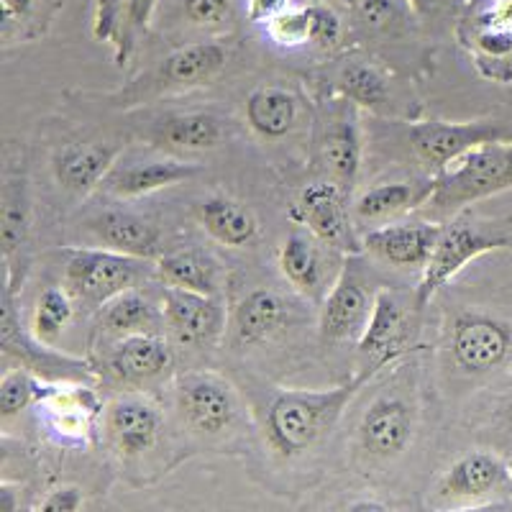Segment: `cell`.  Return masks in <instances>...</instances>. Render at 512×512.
<instances>
[{"label":"cell","instance_id":"9a60e30c","mask_svg":"<svg viewBox=\"0 0 512 512\" xmlns=\"http://www.w3.org/2000/svg\"><path fill=\"white\" fill-rule=\"evenodd\" d=\"M39 405H44L54 438L75 448H88L98 415H103V402L88 384H47V392Z\"/></svg>","mask_w":512,"mask_h":512},{"label":"cell","instance_id":"d4e9b609","mask_svg":"<svg viewBox=\"0 0 512 512\" xmlns=\"http://www.w3.org/2000/svg\"><path fill=\"white\" fill-rule=\"evenodd\" d=\"M318 236L305 231H292L282 244L280 262L282 274L300 295L310 297L313 303H323L326 290V254L318 246Z\"/></svg>","mask_w":512,"mask_h":512},{"label":"cell","instance_id":"44dd1931","mask_svg":"<svg viewBox=\"0 0 512 512\" xmlns=\"http://www.w3.org/2000/svg\"><path fill=\"white\" fill-rule=\"evenodd\" d=\"M175 364V354L162 336L154 333H136V336L118 338L108 356V367L118 379L128 384L152 382L164 377Z\"/></svg>","mask_w":512,"mask_h":512},{"label":"cell","instance_id":"603a6c76","mask_svg":"<svg viewBox=\"0 0 512 512\" xmlns=\"http://www.w3.org/2000/svg\"><path fill=\"white\" fill-rule=\"evenodd\" d=\"M200 164L187 162V159L177 157H159V159H144V162H131L123 169L113 172L108 177V190L123 200L144 198L152 192L167 190L180 182L192 180L200 172Z\"/></svg>","mask_w":512,"mask_h":512},{"label":"cell","instance_id":"d590c367","mask_svg":"<svg viewBox=\"0 0 512 512\" xmlns=\"http://www.w3.org/2000/svg\"><path fill=\"white\" fill-rule=\"evenodd\" d=\"M47 384L36 379L29 369H8L0 382V418L11 420L31 405H39Z\"/></svg>","mask_w":512,"mask_h":512},{"label":"cell","instance_id":"8d00e7d4","mask_svg":"<svg viewBox=\"0 0 512 512\" xmlns=\"http://www.w3.org/2000/svg\"><path fill=\"white\" fill-rule=\"evenodd\" d=\"M177 11L195 29L221 31L233 21L236 0H177Z\"/></svg>","mask_w":512,"mask_h":512},{"label":"cell","instance_id":"8992f818","mask_svg":"<svg viewBox=\"0 0 512 512\" xmlns=\"http://www.w3.org/2000/svg\"><path fill=\"white\" fill-rule=\"evenodd\" d=\"M157 272L152 262L111 249H72L64 262L67 290L90 305L111 303L121 292L134 290L146 274Z\"/></svg>","mask_w":512,"mask_h":512},{"label":"cell","instance_id":"6da1fadb","mask_svg":"<svg viewBox=\"0 0 512 512\" xmlns=\"http://www.w3.org/2000/svg\"><path fill=\"white\" fill-rule=\"evenodd\" d=\"M390 359L372 361L331 390H277L264 405L262 441L282 469L303 464L326 446L361 387Z\"/></svg>","mask_w":512,"mask_h":512},{"label":"cell","instance_id":"ba28073f","mask_svg":"<svg viewBox=\"0 0 512 512\" xmlns=\"http://www.w3.org/2000/svg\"><path fill=\"white\" fill-rule=\"evenodd\" d=\"M492 141H512V123L479 118L466 123L423 121L408 126L410 149L433 175L456 162L461 154L472 152L474 146L492 144Z\"/></svg>","mask_w":512,"mask_h":512},{"label":"cell","instance_id":"8fae6325","mask_svg":"<svg viewBox=\"0 0 512 512\" xmlns=\"http://www.w3.org/2000/svg\"><path fill=\"white\" fill-rule=\"evenodd\" d=\"M356 259L359 254L344 264L326 300L320 303V338L326 344H341V341L359 344L361 333L367 328L377 292H369V287L364 285V269Z\"/></svg>","mask_w":512,"mask_h":512},{"label":"cell","instance_id":"7c38bea8","mask_svg":"<svg viewBox=\"0 0 512 512\" xmlns=\"http://www.w3.org/2000/svg\"><path fill=\"white\" fill-rule=\"evenodd\" d=\"M344 192L346 190H341L331 180L313 182L303 190L297 205L292 208V216L326 246L356 256L364 251V246L356 239Z\"/></svg>","mask_w":512,"mask_h":512},{"label":"cell","instance_id":"30bf717a","mask_svg":"<svg viewBox=\"0 0 512 512\" xmlns=\"http://www.w3.org/2000/svg\"><path fill=\"white\" fill-rule=\"evenodd\" d=\"M315 159L341 190H351L361 169V128L356 105L331 100L315 123Z\"/></svg>","mask_w":512,"mask_h":512},{"label":"cell","instance_id":"277c9868","mask_svg":"<svg viewBox=\"0 0 512 512\" xmlns=\"http://www.w3.org/2000/svg\"><path fill=\"white\" fill-rule=\"evenodd\" d=\"M512 497V466L492 451H466L438 474L425 495L428 512L507 502Z\"/></svg>","mask_w":512,"mask_h":512},{"label":"cell","instance_id":"f35d334b","mask_svg":"<svg viewBox=\"0 0 512 512\" xmlns=\"http://www.w3.org/2000/svg\"><path fill=\"white\" fill-rule=\"evenodd\" d=\"M310 18V44L318 49H336L344 39V24L341 16L328 3H308Z\"/></svg>","mask_w":512,"mask_h":512},{"label":"cell","instance_id":"4316f807","mask_svg":"<svg viewBox=\"0 0 512 512\" xmlns=\"http://www.w3.org/2000/svg\"><path fill=\"white\" fill-rule=\"evenodd\" d=\"M405 338V308L400 297L392 290L382 287L374 295L372 313H369L367 328L359 338V351L372 361L397 359L400 356V341Z\"/></svg>","mask_w":512,"mask_h":512},{"label":"cell","instance_id":"5bb4252c","mask_svg":"<svg viewBox=\"0 0 512 512\" xmlns=\"http://www.w3.org/2000/svg\"><path fill=\"white\" fill-rule=\"evenodd\" d=\"M159 0H95L93 36L113 47V62L128 67L149 34Z\"/></svg>","mask_w":512,"mask_h":512},{"label":"cell","instance_id":"484cf974","mask_svg":"<svg viewBox=\"0 0 512 512\" xmlns=\"http://www.w3.org/2000/svg\"><path fill=\"white\" fill-rule=\"evenodd\" d=\"M198 223L210 239L226 249H244L259 236L254 210L228 195H210L198 208Z\"/></svg>","mask_w":512,"mask_h":512},{"label":"cell","instance_id":"b9f144b4","mask_svg":"<svg viewBox=\"0 0 512 512\" xmlns=\"http://www.w3.org/2000/svg\"><path fill=\"white\" fill-rule=\"evenodd\" d=\"M290 6V0H246V18L251 24L267 26L272 18L285 13Z\"/></svg>","mask_w":512,"mask_h":512},{"label":"cell","instance_id":"ac0fdd59","mask_svg":"<svg viewBox=\"0 0 512 512\" xmlns=\"http://www.w3.org/2000/svg\"><path fill=\"white\" fill-rule=\"evenodd\" d=\"M90 231L103 249L136 256L146 262H157L162 251V228L152 218L134 210L111 208L103 210L90 221Z\"/></svg>","mask_w":512,"mask_h":512},{"label":"cell","instance_id":"ee69618b","mask_svg":"<svg viewBox=\"0 0 512 512\" xmlns=\"http://www.w3.org/2000/svg\"><path fill=\"white\" fill-rule=\"evenodd\" d=\"M341 3H346V6H354L356 0H341Z\"/></svg>","mask_w":512,"mask_h":512},{"label":"cell","instance_id":"7a4b0ae2","mask_svg":"<svg viewBox=\"0 0 512 512\" xmlns=\"http://www.w3.org/2000/svg\"><path fill=\"white\" fill-rule=\"evenodd\" d=\"M512 190V141L474 146L433 175V192L415 213L423 221L446 223L461 210L497 192Z\"/></svg>","mask_w":512,"mask_h":512},{"label":"cell","instance_id":"f546056e","mask_svg":"<svg viewBox=\"0 0 512 512\" xmlns=\"http://www.w3.org/2000/svg\"><path fill=\"white\" fill-rule=\"evenodd\" d=\"M244 111L251 131L267 141L285 139L297 121L295 95L274 85L251 90Z\"/></svg>","mask_w":512,"mask_h":512},{"label":"cell","instance_id":"3957f363","mask_svg":"<svg viewBox=\"0 0 512 512\" xmlns=\"http://www.w3.org/2000/svg\"><path fill=\"white\" fill-rule=\"evenodd\" d=\"M492 251H512V216L482 218L474 216L469 208L461 210L459 216L443 223L431 262L425 264L415 290V305H428V300L446 282L454 280L466 264Z\"/></svg>","mask_w":512,"mask_h":512},{"label":"cell","instance_id":"5b68a950","mask_svg":"<svg viewBox=\"0 0 512 512\" xmlns=\"http://www.w3.org/2000/svg\"><path fill=\"white\" fill-rule=\"evenodd\" d=\"M103 431L105 443L128 479L136 484L152 482L154 472L149 469V461L164 433V420L157 405L139 395L116 397L103 410Z\"/></svg>","mask_w":512,"mask_h":512},{"label":"cell","instance_id":"836d02e7","mask_svg":"<svg viewBox=\"0 0 512 512\" xmlns=\"http://www.w3.org/2000/svg\"><path fill=\"white\" fill-rule=\"evenodd\" d=\"M75 305H72V292L62 287H47L36 300L34 318H31V331L34 341L41 346H54L62 338V333L70 326Z\"/></svg>","mask_w":512,"mask_h":512},{"label":"cell","instance_id":"9c48e42d","mask_svg":"<svg viewBox=\"0 0 512 512\" xmlns=\"http://www.w3.org/2000/svg\"><path fill=\"white\" fill-rule=\"evenodd\" d=\"M415 433L418 418L408 400L397 395L377 397L356 428L361 461L369 466H392L413 448Z\"/></svg>","mask_w":512,"mask_h":512},{"label":"cell","instance_id":"ffe728a7","mask_svg":"<svg viewBox=\"0 0 512 512\" xmlns=\"http://www.w3.org/2000/svg\"><path fill=\"white\" fill-rule=\"evenodd\" d=\"M290 320V303L280 292L254 290L236 305L231 315V344L251 349L280 333Z\"/></svg>","mask_w":512,"mask_h":512},{"label":"cell","instance_id":"d6986e66","mask_svg":"<svg viewBox=\"0 0 512 512\" xmlns=\"http://www.w3.org/2000/svg\"><path fill=\"white\" fill-rule=\"evenodd\" d=\"M231 59V49L223 41L208 39L185 44V47L169 52L167 59L159 64L154 82L157 88H192L203 82L216 80L223 72V67Z\"/></svg>","mask_w":512,"mask_h":512},{"label":"cell","instance_id":"4dcf8cb0","mask_svg":"<svg viewBox=\"0 0 512 512\" xmlns=\"http://www.w3.org/2000/svg\"><path fill=\"white\" fill-rule=\"evenodd\" d=\"M154 269L167 287L216 297V267L208 254H200L195 249L167 251L154 262Z\"/></svg>","mask_w":512,"mask_h":512},{"label":"cell","instance_id":"7402d4cb","mask_svg":"<svg viewBox=\"0 0 512 512\" xmlns=\"http://www.w3.org/2000/svg\"><path fill=\"white\" fill-rule=\"evenodd\" d=\"M118 159V146L113 144H90V141H77V144L62 146L54 154V177L67 192L85 195L95 190L113 172V164Z\"/></svg>","mask_w":512,"mask_h":512},{"label":"cell","instance_id":"e575fe53","mask_svg":"<svg viewBox=\"0 0 512 512\" xmlns=\"http://www.w3.org/2000/svg\"><path fill=\"white\" fill-rule=\"evenodd\" d=\"M29 241V200L24 185L3 187V210H0V244L8 269H13L16 254Z\"/></svg>","mask_w":512,"mask_h":512},{"label":"cell","instance_id":"f6af8a7d","mask_svg":"<svg viewBox=\"0 0 512 512\" xmlns=\"http://www.w3.org/2000/svg\"><path fill=\"white\" fill-rule=\"evenodd\" d=\"M510 466H512V461H510Z\"/></svg>","mask_w":512,"mask_h":512},{"label":"cell","instance_id":"4fadbf2b","mask_svg":"<svg viewBox=\"0 0 512 512\" xmlns=\"http://www.w3.org/2000/svg\"><path fill=\"white\" fill-rule=\"evenodd\" d=\"M443 223L415 218L408 223H387L372 228L361 239L364 254L395 269H425L438 244Z\"/></svg>","mask_w":512,"mask_h":512},{"label":"cell","instance_id":"e0dca14e","mask_svg":"<svg viewBox=\"0 0 512 512\" xmlns=\"http://www.w3.org/2000/svg\"><path fill=\"white\" fill-rule=\"evenodd\" d=\"M162 315L177 341L190 346H203L216 341L223 333V326H226L223 308L218 305L216 297L177 290V287H164Z\"/></svg>","mask_w":512,"mask_h":512},{"label":"cell","instance_id":"ab89813d","mask_svg":"<svg viewBox=\"0 0 512 512\" xmlns=\"http://www.w3.org/2000/svg\"><path fill=\"white\" fill-rule=\"evenodd\" d=\"M310 512H405L395 500L382 497L377 492H351L331 502H323Z\"/></svg>","mask_w":512,"mask_h":512},{"label":"cell","instance_id":"f1b7e54d","mask_svg":"<svg viewBox=\"0 0 512 512\" xmlns=\"http://www.w3.org/2000/svg\"><path fill=\"white\" fill-rule=\"evenodd\" d=\"M336 90L341 98L351 100L356 108L384 116L392 105V90L387 72L367 59H349L341 64L336 77Z\"/></svg>","mask_w":512,"mask_h":512},{"label":"cell","instance_id":"60d3db41","mask_svg":"<svg viewBox=\"0 0 512 512\" xmlns=\"http://www.w3.org/2000/svg\"><path fill=\"white\" fill-rule=\"evenodd\" d=\"M410 6V11L420 18V21H441V18L451 16V13L459 11L461 6H466V0H405Z\"/></svg>","mask_w":512,"mask_h":512},{"label":"cell","instance_id":"d6a6232c","mask_svg":"<svg viewBox=\"0 0 512 512\" xmlns=\"http://www.w3.org/2000/svg\"><path fill=\"white\" fill-rule=\"evenodd\" d=\"M62 0H0V24H3V39H34L44 34L54 21Z\"/></svg>","mask_w":512,"mask_h":512},{"label":"cell","instance_id":"1f68e13d","mask_svg":"<svg viewBox=\"0 0 512 512\" xmlns=\"http://www.w3.org/2000/svg\"><path fill=\"white\" fill-rule=\"evenodd\" d=\"M100 318H103V328L113 338H126L136 333H152L157 310L146 300V295H141L134 287L113 297L111 303H105Z\"/></svg>","mask_w":512,"mask_h":512},{"label":"cell","instance_id":"2e32d148","mask_svg":"<svg viewBox=\"0 0 512 512\" xmlns=\"http://www.w3.org/2000/svg\"><path fill=\"white\" fill-rule=\"evenodd\" d=\"M512 346L510 328L489 315H459L451 336V351L464 372L482 374L500 367Z\"/></svg>","mask_w":512,"mask_h":512},{"label":"cell","instance_id":"74e56055","mask_svg":"<svg viewBox=\"0 0 512 512\" xmlns=\"http://www.w3.org/2000/svg\"><path fill=\"white\" fill-rule=\"evenodd\" d=\"M264 29H267V36L277 44V47H287V49L305 47V44H310L308 8L290 6L285 13L272 18Z\"/></svg>","mask_w":512,"mask_h":512},{"label":"cell","instance_id":"83f0119b","mask_svg":"<svg viewBox=\"0 0 512 512\" xmlns=\"http://www.w3.org/2000/svg\"><path fill=\"white\" fill-rule=\"evenodd\" d=\"M159 144L177 152H208L228 139V128L213 113H175L154 128Z\"/></svg>","mask_w":512,"mask_h":512},{"label":"cell","instance_id":"cb8c5ba5","mask_svg":"<svg viewBox=\"0 0 512 512\" xmlns=\"http://www.w3.org/2000/svg\"><path fill=\"white\" fill-rule=\"evenodd\" d=\"M433 175L428 180H397L382 182V185L369 187L364 195H359L354 203V218L359 223H392L395 218L418 213L431 198Z\"/></svg>","mask_w":512,"mask_h":512},{"label":"cell","instance_id":"7bdbcfd3","mask_svg":"<svg viewBox=\"0 0 512 512\" xmlns=\"http://www.w3.org/2000/svg\"><path fill=\"white\" fill-rule=\"evenodd\" d=\"M505 502H495V505H479V507H456V510H441V512H505Z\"/></svg>","mask_w":512,"mask_h":512},{"label":"cell","instance_id":"52a82bcc","mask_svg":"<svg viewBox=\"0 0 512 512\" xmlns=\"http://www.w3.org/2000/svg\"><path fill=\"white\" fill-rule=\"evenodd\" d=\"M175 408L185 431L200 441H223L239 420V400L226 379L208 372L180 377L175 390Z\"/></svg>","mask_w":512,"mask_h":512}]
</instances>
